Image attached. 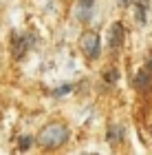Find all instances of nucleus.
<instances>
[{"label":"nucleus","instance_id":"f257e3e1","mask_svg":"<svg viewBox=\"0 0 152 155\" xmlns=\"http://www.w3.org/2000/svg\"><path fill=\"white\" fill-rule=\"evenodd\" d=\"M66 137H68L66 126H62V124H49L46 129H42L38 142L42 146H46V149H55V146H60Z\"/></svg>","mask_w":152,"mask_h":155},{"label":"nucleus","instance_id":"f03ea898","mask_svg":"<svg viewBox=\"0 0 152 155\" xmlns=\"http://www.w3.org/2000/svg\"><path fill=\"white\" fill-rule=\"evenodd\" d=\"M82 49L86 51L88 58H97L99 55V36L97 33H84V38H82Z\"/></svg>","mask_w":152,"mask_h":155},{"label":"nucleus","instance_id":"7ed1b4c3","mask_svg":"<svg viewBox=\"0 0 152 155\" xmlns=\"http://www.w3.org/2000/svg\"><path fill=\"white\" fill-rule=\"evenodd\" d=\"M91 9H93V0H79L77 18L82 20V22H88V20H91Z\"/></svg>","mask_w":152,"mask_h":155},{"label":"nucleus","instance_id":"20e7f679","mask_svg":"<svg viewBox=\"0 0 152 155\" xmlns=\"http://www.w3.org/2000/svg\"><path fill=\"white\" fill-rule=\"evenodd\" d=\"M121 36H123V27L119 22H115L113 27H110V47L117 49L121 45Z\"/></svg>","mask_w":152,"mask_h":155},{"label":"nucleus","instance_id":"39448f33","mask_svg":"<svg viewBox=\"0 0 152 155\" xmlns=\"http://www.w3.org/2000/svg\"><path fill=\"white\" fill-rule=\"evenodd\" d=\"M26 38H16V47H13V55L16 58H22V53L26 51Z\"/></svg>","mask_w":152,"mask_h":155},{"label":"nucleus","instance_id":"423d86ee","mask_svg":"<svg viewBox=\"0 0 152 155\" xmlns=\"http://www.w3.org/2000/svg\"><path fill=\"white\" fill-rule=\"evenodd\" d=\"M119 135H121V131L117 129V126H110V129H108V142H117Z\"/></svg>","mask_w":152,"mask_h":155},{"label":"nucleus","instance_id":"0eeeda50","mask_svg":"<svg viewBox=\"0 0 152 155\" xmlns=\"http://www.w3.org/2000/svg\"><path fill=\"white\" fill-rule=\"evenodd\" d=\"M135 16H137V22H146V11H143V7H139V5H137L135 7Z\"/></svg>","mask_w":152,"mask_h":155},{"label":"nucleus","instance_id":"6e6552de","mask_svg":"<svg viewBox=\"0 0 152 155\" xmlns=\"http://www.w3.org/2000/svg\"><path fill=\"white\" fill-rule=\"evenodd\" d=\"M29 146H31V137L29 135H24V137H20V149H29Z\"/></svg>","mask_w":152,"mask_h":155},{"label":"nucleus","instance_id":"1a4fd4ad","mask_svg":"<svg viewBox=\"0 0 152 155\" xmlns=\"http://www.w3.org/2000/svg\"><path fill=\"white\" fill-rule=\"evenodd\" d=\"M68 91H71V87H68V84H64L62 89H57V91H55V95H66Z\"/></svg>","mask_w":152,"mask_h":155},{"label":"nucleus","instance_id":"9d476101","mask_svg":"<svg viewBox=\"0 0 152 155\" xmlns=\"http://www.w3.org/2000/svg\"><path fill=\"white\" fill-rule=\"evenodd\" d=\"M117 78H119V73H117V71H113V73H108V82H115Z\"/></svg>","mask_w":152,"mask_h":155},{"label":"nucleus","instance_id":"9b49d317","mask_svg":"<svg viewBox=\"0 0 152 155\" xmlns=\"http://www.w3.org/2000/svg\"><path fill=\"white\" fill-rule=\"evenodd\" d=\"M119 2H121V5H130V0H119Z\"/></svg>","mask_w":152,"mask_h":155}]
</instances>
